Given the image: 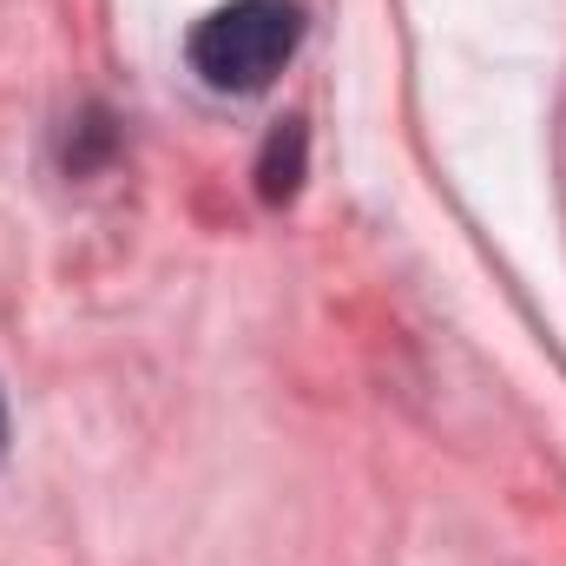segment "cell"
<instances>
[{"instance_id":"cell-1","label":"cell","mask_w":566,"mask_h":566,"mask_svg":"<svg viewBox=\"0 0 566 566\" xmlns=\"http://www.w3.org/2000/svg\"><path fill=\"white\" fill-rule=\"evenodd\" d=\"M296 40H303L296 0H224L191 27L185 53L211 93H264L290 66Z\"/></svg>"},{"instance_id":"cell-2","label":"cell","mask_w":566,"mask_h":566,"mask_svg":"<svg viewBox=\"0 0 566 566\" xmlns=\"http://www.w3.org/2000/svg\"><path fill=\"white\" fill-rule=\"evenodd\" d=\"M0 448H7V402H0Z\"/></svg>"}]
</instances>
